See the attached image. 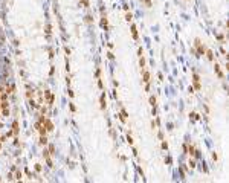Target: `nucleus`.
Wrapping results in <instances>:
<instances>
[{
	"mask_svg": "<svg viewBox=\"0 0 229 183\" xmlns=\"http://www.w3.org/2000/svg\"><path fill=\"white\" fill-rule=\"evenodd\" d=\"M194 85H196V88H200V78H199V75H194Z\"/></svg>",
	"mask_w": 229,
	"mask_h": 183,
	"instance_id": "nucleus-1",
	"label": "nucleus"
}]
</instances>
